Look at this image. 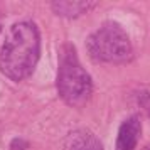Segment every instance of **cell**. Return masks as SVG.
Masks as SVG:
<instances>
[{
  "label": "cell",
  "instance_id": "obj_1",
  "mask_svg": "<svg viewBox=\"0 0 150 150\" xmlns=\"http://www.w3.org/2000/svg\"><path fill=\"white\" fill-rule=\"evenodd\" d=\"M41 57V34L32 22L10 25L0 49V71L12 79L22 81L34 73Z\"/></svg>",
  "mask_w": 150,
  "mask_h": 150
},
{
  "label": "cell",
  "instance_id": "obj_6",
  "mask_svg": "<svg viewBox=\"0 0 150 150\" xmlns=\"http://www.w3.org/2000/svg\"><path fill=\"white\" fill-rule=\"evenodd\" d=\"M51 5H52V10L59 17L76 19L78 15H81L86 10H89L95 4L93 2H79V0H74V2H52Z\"/></svg>",
  "mask_w": 150,
  "mask_h": 150
},
{
  "label": "cell",
  "instance_id": "obj_8",
  "mask_svg": "<svg viewBox=\"0 0 150 150\" xmlns=\"http://www.w3.org/2000/svg\"><path fill=\"white\" fill-rule=\"evenodd\" d=\"M140 105L147 110V113L150 116V93H142V96H140Z\"/></svg>",
  "mask_w": 150,
  "mask_h": 150
},
{
  "label": "cell",
  "instance_id": "obj_2",
  "mask_svg": "<svg viewBox=\"0 0 150 150\" xmlns=\"http://www.w3.org/2000/svg\"><path fill=\"white\" fill-rule=\"evenodd\" d=\"M57 91L66 105L84 106L91 98L93 83L88 71L84 69L73 42H64L57 51Z\"/></svg>",
  "mask_w": 150,
  "mask_h": 150
},
{
  "label": "cell",
  "instance_id": "obj_3",
  "mask_svg": "<svg viewBox=\"0 0 150 150\" xmlns=\"http://www.w3.org/2000/svg\"><path fill=\"white\" fill-rule=\"evenodd\" d=\"M88 54L100 62L125 64L132 61L133 49L127 32L116 22H105L86 39Z\"/></svg>",
  "mask_w": 150,
  "mask_h": 150
},
{
  "label": "cell",
  "instance_id": "obj_10",
  "mask_svg": "<svg viewBox=\"0 0 150 150\" xmlns=\"http://www.w3.org/2000/svg\"><path fill=\"white\" fill-rule=\"evenodd\" d=\"M145 150H150V149H145Z\"/></svg>",
  "mask_w": 150,
  "mask_h": 150
},
{
  "label": "cell",
  "instance_id": "obj_9",
  "mask_svg": "<svg viewBox=\"0 0 150 150\" xmlns=\"http://www.w3.org/2000/svg\"><path fill=\"white\" fill-rule=\"evenodd\" d=\"M0 30H2V25H0Z\"/></svg>",
  "mask_w": 150,
  "mask_h": 150
},
{
  "label": "cell",
  "instance_id": "obj_5",
  "mask_svg": "<svg viewBox=\"0 0 150 150\" xmlns=\"http://www.w3.org/2000/svg\"><path fill=\"white\" fill-rule=\"evenodd\" d=\"M64 150H103L101 142L86 130H76L66 137Z\"/></svg>",
  "mask_w": 150,
  "mask_h": 150
},
{
  "label": "cell",
  "instance_id": "obj_4",
  "mask_svg": "<svg viewBox=\"0 0 150 150\" xmlns=\"http://www.w3.org/2000/svg\"><path fill=\"white\" fill-rule=\"evenodd\" d=\"M142 135V123L138 116H130L122 123L116 138V150H135Z\"/></svg>",
  "mask_w": 150,
  "mask_h": 150
},
{
  "label": "cell",
  "instance_id": "obj_7",
  "mask_svg": "<svg viewBox=\"0 0 150 150\" xmlns=\"http://www.w3.org/2000/svg\"><path fill=\"white\" fill-rule=\"evenodd\" d=\"M10 150H25L29 149V142L25 138H21V137H17V138H12V142H10Z\"/></svg>",
  "mask_w": 150,
  "mask_h": 150
}]
</instances>
